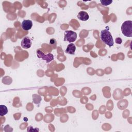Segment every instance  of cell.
I'll return each instance as SVG.
<instances>
[{
  "label": "cell",
  "mask_w": 132,
  "mask_h": 132,
  "mask_svg": "<svg viewBox=\"0 0 132 132\" xmlns=\"http://www.w3.org/2000/svg\"><path fill=\"white\" fill-rule=\"evenodd\" d=\"M75 50H76V46L75 44L73 43H70L68 45L65 52L67 54L73 55L75 53Z\"/></svg>",
  "instance_id": "ba28073f"
},
{
  "label": "cell",
  "mask_w": 132,
  "mask_h": 132,
  "mask_svg": "<svg viewBox=\"0 0 132 132\" xmlns=\"http://www.w3.org/2000/svg\"><path fill=\"white\" fill-rule=\"evenodd\" d=\"M8 113V108L4 105H0V115L1 117L5 116Z\"/></svg>",
  "instance_id": "9c48e42d"
},
{
  "label": "cell",
  "mask_w": 132,
  "mask_h": 132,
  "mask_svg": "<svg viewBox=\"0 0 132 132\" xmlns=\"http://www.w3.org/2000/svg\"><path fill=\"white\" fill-rule=\"evenodd\" d=\"M122 42V40L121 38H117L116 39V43L119 44H121Z\"/></svg>",
  "instance_id": "7c38bea8"
},
{
  "label": "cell",
  "mask_w": 132,
  "mask_h": 132,
  "mask_svg": "<svg viewBox=\"0 0 132 132\" xmlns=\"http://www.w3.org/2000/svg\"><path fill=\"white\" fill-rule=\"evenodd\" d=\"M121 31L124 36L131 37L132 36V21L127 20L124 22L121 26Z\"/></svg>",
  "instance_id": "7a4b0ae2"
},
{
  "label": "cell",
  "mask_w": 132,
  "mask_h": 132,
  "mask_svg": "<svg viewBox=\"0 0 132 132\" xmlns=\"http://www.w3.org/2000/svg\"><path fill=\"white\" fill-rule=\"evenodd\" d=\"M31 41L28 37H25L21 41V45L22 47L25 49H28L31 46Z\"/></svg>",
  "instance_id": "5b68a950"
},
{
  "label": "cell",
  "mask_w": 132,
  "mask_h": 132,
  "mask_svg": "<svg viewBox=\"0 0 132 132\" xmlns=\"http://www.w3.org/2000/svg\"><path fill=\"white\" fill-rule=\"evenodd\" d=\"M77 38V34L72 30H66L64 32V41L69 42H74Z\"/></svg>",
  "instance_id": "277c9868"
},
{
  "label": "cell",
  "mask_w": 132,
  "mask_h": 132,
  "mask_svg": "<svg viewBox=\"0 0 132 132\" xmlns=\"http://www.w3.org/2000/svg\"><path fill=\"white\" fill-rule=\"evenodd\" d=\"M32 26V22L30 20H24L21 24V27L24 30H29Z\"/></svg>",
  "instance_id": "8992f818"
},
{
  "label": "cell",
  "mask_w": 132,
  "mask_h": 132,
  "mask_svg": "<svg viewBox=\"0 0 132 132\" xmlns=\"http://www.w3.org/2000/svg\"><path fill=\"white\" fill-rule=\"evenodd\" d=\"M100 38L102 41L106 45L111 47L113 45V39L110 32L107 29H103L101 31Z\"/></svg>",
  "instance_id": "6da1fadb"
},
{
  "label": "cell",
  "mask_w": 132,
  "mask_h": 132,
  "mask_svg": "<svg viewBox=\"0 0 132 132\" xmlns=\"http://www.w3.org/2000/svg\"><path fill=\"white\" fill-rule=\"evenodd\" d=\"M50 44H51V45H53V44H54V45L56 46V44H57L56 40L55 39H54V38L51 39L50 40Z\"/></svg>",
  "instance_id": "8fae6325"
},
{
  "label": "cell",
  "mask_w": 132,
  "mask_h": 132,
  "mask_svg": "<svg viewBox=\"0 0 132 132\" xmlns=\"http://www.w3.org/2000/svg\"><path fill=\"white\" fill-rule=\"evenodd\" d=\"M100 2L103 5L107 6L111 4L112 3V0H105V1L103 0V1H101Z\"/></svg>",
  "instance_id": "30bf717a"
},
{
  "label": "cell",
  "mask_w": 132,
  "mask_h": 132,
  "mask_svg": "<svg viewBox=\"0 0 132 132\" xmlns=\"http://www.w3.org/2000/svg\"><path fill=\"white\" fill-rule=\"evenodd\" d=\"M37 55L39 58L45 60L47 63L51 62L54 59V56L52 54L48 53L45 55L42 51L40 50V49L37 51Z\"/></svg>",
  "instance_id": "3957f363"
},
{
  "label": "cell",
  "mask_w": 132,
  "mask_h": 132,
  "mask_svg": "<svg viewBox=\"0 0 132 132\" xmlns=\"http://www.w3.org/2000/svg\"><path fill=\"white\" fill-rule=\"evenodd\" d=\"M77 16L78 18V19L82 21H86L89 18V15L88 13L84 11H80L77 14Z\"/></svg>",
  "instance_id": "52a82bcc"
}]
</instances>
